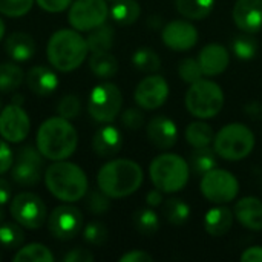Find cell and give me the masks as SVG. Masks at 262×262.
Masks as SVG:
<instances>
[{
    "mask_svg": "<svg viewBox=\"0 0 262 262\" xmlns=\"http://www.w3.org/2000/svg\"><path fill=\"white\" fill-rule=\"evenodd\" d=\"M196 60L206 77H216L229 68L230 54L226 46L220 43H209L200 51Z\"/></svg>",
    "mask_w": 262,
    "mask_h": 262,
    "instance_id": "d6986e66",
    "label": "cell"
},
{
    "mask_svg": "<svg viewBox=\"0 0 262 262\" xmlns=\"http://www.w3.org/2000/svg\"><path fill=\"white\" fill-rule=\"evenodd\" d=\"M163 215L169 224L175 227H181L190 218V206L181 198H169L164 201Z\"/></svg>",
    "mask_w": 262,
    "mask_h": 262,
    "instance_id": "f546056e",
    "label": "cell"
},
{
    "mask_svg": "<svg viewBox=\"0 0 262 262\" xmlns=\"http://www.w3.org/2000/svg\"><path fill=\"white\" fill-rule=\"evenodd\" d=\"M235 218L238 223L253 232L262 230V201L256 196H244L235 206Z\"/></svg>",
    "mask_w": 262,
    "mask_h": 262,
    "instance_id": "44dd1931",
    "label": "cell"
},
{
    "mask_svg": "<svg viewBox=\"0 0 262 262\" xmlns=\"http://www.w3.org/2000/svg\"><path fill=\"white\" fill-rule=\"evenodd\" d=\"M25 74L23 69L15 63H2L0 64V92L9 94L20 88L23 83Z\"/></svg>",
    "mask_w": 262,
    "mask_h": 262,
    "instance_id": "1f68e13d",
    "label": "cell"
},
{
    "mask_svg": "<svg viewBox=\"0 0 262 262\" xmlns=\"http://www.w3.org/2000/svg\"><path fill=\"white\" fill-rule=\"evenodd\" d=\"M213 140H215V132H213L212 126L203 120L193 121L186 127V141L193 149L195 147H207L213 143Z\"/></svg>",
    "mask_w": 262,
    "mask_h": 262,
    "instance_id": "83f0119b",
    "label": "cell"
},
{
    "mask_svg": "<svg viewBox=\"0 0 262 262\" xmlns=\"http://www.w3.org/2000/svg\"><path fill=\"white\" fill-rule=\"evenodd\" d=\"M132 64L135 66V69H138L141 72L154 74V72L160 71L161 60H160V55L154 49H150V48H140L132 55Z\"/></svg>",
    "mask_w": 262,
    "mask_h": 262,
    "instance_id": "e575fe53",
    "label": "cell"
},
{
    "mask_svg": "<svg viewBox=\"0 0 262 262\" xmlns=\"http://www.w3.org/2000/svg\"><path fill=\"white\" fill-rule=\"evenodd\" d=\"M112 2H115V0H112Z\"/></svg>",
    "mask_w": 262,
    "mask_h": 262,
    "instance_id": "680465c9",
    "label": "cell"
},
{
    "mask_svg": "<svg viewBox=\"0 0 262 262\" xmlns=\"http://www.w3.org/2000/svg\"><path fill=\"white\" fill-rule=\"evenodd\" d=\"M34 0H0V12L8 17H21L31 11Z\"/></svg>",
    "mask_w": 262,
    "mask_h": 262,
    "instance_id": "60d3db41",
    "label": "cell"
},
{
    "mask_svg": "<svg viewBox=\"0 0 262 262\" xmlns=\"http://www.w3.org/2000/svg\"><path fill=\"white\" fill-rule=\"evenodd\" d=\"M25 241V232L21 226L15 223H5L0 226V246L3 249L12 250L18 249Z\"/></svg>",
    "mask_w": 262,
    "mask_h": 262,
    "instance_id": "8d00e7d4",
    "label": "cell"
},
{
    "mask_svg": "<svg viewBox=\"0 0 262 262\" xmlns=\"http://www.w3.org/2000/svg\"><path fill=\"white\" fill-rule=\"evenodd\" d=\"M114 38H115V31L111 25L106 21L94 29L89 31V35L86 38L88 48L91 54L97 52H109L114 46Z\"/></svg>",
    "mask_w": 262,
    "mask_h": 262,
    "instance_id": "d4e9b609",
    "label": "cell"
},
{
    "mask_svg": "<svg viewBox=\"0 0 262 262\" xmlns=\"http://www.w3.org/2000/svg\"><path fill=\"white\" fill-rule=\"evenodd\" d=\"M48 190L60 201H80L88 192V177L84 170L66 160L54 161L45 172Z\"/></svg>",
    "mask_w": 262,
    "mask_h": 262,
    "instance_id": "277c9868",
    "label": "cell"
},
{
    "mask_svg": "<svg viewBox=\"0 0 262 262\" xmlns=\"http://www.w3.org/2000/svg\"><path fill=\"white\" fill-rule=\"evenodd\" d=\"M120 262H154V256L144 250H130L120 258Z\"/></svg>",
    "mask_w": 262,
    "mask_h": 262,
    "instance_id": "7dc6e473",
    "label": "cell"
},
{
    "mask_svg": "<svg viewBox=\"0 0 262 262\" xmlns=\"http://www.w3.org/2000/svg\"><path fill=\"white\" fill-rule=\"evenodd\" d=\"M147 138L160 150H169L177 144L178 127L175 121L166 115H155L146 127Z\"/></svg>",
    "mask_w": 262,
    "mask_h": 262,
    "instance_id": "e0dca14e",
    "label": "cell"
},
{
    "mask_svg": "<svg viewBox=\"0 0 262 262\" xmlns=\"http://www.w3.org/2000/svg\"><path fill=\"white\" fill-rule=\"evenodd\" d=\"M216 152L215 149H212L210 146L207 147H195L189 157V167L195 175H204L207 172H210L212 169L216 167L218 164V158H216Z\"/></svg>",
    "mask_w": 262,
    "mask_h": 262,
    "instance_id": "484cf974",
    "label": "cell"
},
{
    "mask_svg": "<svg viewBox=\"0 0 262 262\" xmlns=\"http://www.w3.org/2000/svg\"><path fill=\"white\" fill-rule=\"evenodd\" d=\"M189 163L177 154H161L152 160L149 177L163 193H177L189 183Z\"/></svg>",
    "mask_w": 262,
    "mask_h": 262,
    "instance_id": "5b68a950",
    "label": "cell"
},
{
    "mask_svg": "<svg viewBox=\"0 0 262 262\" xmlns=\"http://www.w3.org/2000/svg\"><path fill=\"white\" fill-rule=\"evenodd\" d=\"M134 226L137 229V232L146 238L154 236L158 229H160V218L158 215L152 210V207L149 209H141L137 210L134 213Z\"/></svg>",
    "mask_w": 262,
    "mask_h": 262,
    "instance_id": "d6a6232c",
    "label": "cell"
},
{
    "mask_svg": "<svg viewBox=\"0 0 262 262\" xmlns=\"http://www.w3.org/2000/svg\"><path fill=\"white\" fill-rule=\"evenodd\" d=\"M31 121L26 111L18 104H8L0 111V137L8 143H20L29 134Z\"/></svg>",
    "mask_w": 262,
    "mask_h": 262,
    "instance_id": "9a60e30c",
    "label": "cell"
},
{
    "mask_svg": "<svg viewBox=\"0 0 262 262\" xmlns=\"http://www.w3.org/2000/svg\"><path fill=\"white\" fill-rule=\"evenodd\" d=\"M80 111H81V101L77 95H64L58 106H57V114L66 120H74L80 115Z\"/></svg>",
    "mask_w": 262,
    "mask_h": 262,
    "instance_id": "ab89813d",
    "label": "cell"
},
{
    "mask_svg": "<svg viewBox=\"0 0 262 262\" xmlns=\"http://www.w3.org/2000/svg\"><path fill=\"white\" fill-rule=\"evenodd\" d=\"M88 52V41L77 29H58L51 35L46 48L51 66L60 72H71L80 68Z\"/></svg>",
    "mask_w": 262,
    "mask_h": 262,
    "instance_id": "3957f363",
    "label": "cell"
},
{
    "mask_svg": "<svg viewBox=\"0 0 262 262\" xmlns=\"http://www.w3.org/2000/svg\"><path fill=\"white\" fill-rule=\"evenodd\" d=\"M83 238L88 244H92V246H101L107 241L109 238V232H107V227L100 223V221H92L89 223L84 230H83Z\"/></svg>",
    "mask_w": 262,
    "mask_h": 262,
    "instance_id": "f35d334b",
    "label": "cell"
},
{
    "mask_svg": "<svg viewBox=\"0 0 262 262\" xmlns=\"http://www.w3.org/2000/svg\"><path fill=\"white\" fill-rule=\"evenodd\" d=\"M163 201H164V198H163V192L160 190V189H152V190H149L147 192V195H146V203H147V206L149 207H158V206H161L163 204Z\"/></svg>",
    "mask_w": 262,
    "mask_h": 262,
    "instance_id": "f907efd6",
    "label": "cell"
},
{
    "mask_svg": "<svg viewBox=\"0 0 262 262\" xmlns=\"http://www.w3.org/2000/svg\"><path fill=\"white\" fill-rule=\"evenodd\" d=\"M78 144V135L69 120L57 115L41 123L37 132V149L52 161L69 158Z\"/></svg>",
    "mask_w": 262,
    "mask_h": 262,
    "instance_id": "7a4b0ae2",
    "label": "cell"
},
{
    "mask_svg": "<svg viewBox=\"0 0 262 262\" xmlns=\"http://www.w3.org/2000/svg\"><path fill=\"white\" fill-rule=\"evenodd\" d=\"M224 92L221 86L212 80L201 78L192 83L186 92L184 103L190 115L200 120L216 117L224 107Z\"/></svg>",
    "mask_w": 262,
    "mask_h": 262,
    "instance_id": "8992f818",
    "label": "cell"
},
{
    "mask_svg": "<svg viewBox=\"0 0 262 262\" xmlns=\"http://www.w3.org/2000/svg\"><path fill=\"white\" fill-rule=\"evenodd\" d=\"M0 259H2V255H0Z\"/></svg>",
    "mask_w": 262,
    "mask_h": 262,
    "instance_id": "6f0895ef",
    "label": "cell"
},
{
    "mask_svg": "<svg viewBox=\"0 0 262 262\" xmlns=\"http://www.w3.org/2000/svg\"><path fill=\"white\" fill-rule=\"evenodd\" d=\"M12 218L23 227V229H40L46 218V206L41 201V198L35 193L31 192H23L18 193L17 196L12 198L11 206H9Z\"/></svg>",
    "mask_w": 262,
    "mask_h": 262,
    "instance_id": "30bf717a",
    "label": "cell"
},
{
    "mask_svg": "<svg viewBox=\"0 0 262 262\" xmlns=\"http://www.w3.org/2000/svg\"><path fill=\"white\" fill-rule=\"evenodd\" d=\"M0 221H2V212H0Z\"/></svg>",
    "mask_w": 262,
    "mask_h": 262,
    "instance_id": "9f6ffc18",
    "label": "cell"
},
{
    "mask_svg": "<svg viewBox=\"0 0 262 262\" xmlns=\"http://www.w3.org/2000/svg\"><path fill=\"white\" fill-rule=\"evenodd\" d=\"M178 75L180 78L187 83V84H192L198 80H201L204 77L201 68H200V63L196 58H192V57H186L180 61L178 64Z\"/></svg>",
    "mask_w": 262,
    "mask_h": 262,
    "instance_id": "74e56055",
    "label": "cell"
},
{
    "mask_svg": "<svg viewBox=\"0 0 262 262\" xmlns=\"http://www.w3.org/2000/svg\"><path fill=\"white\" fill-rule=\"evenodd\" d=\"M238 29L256 34L262 29V0H236L232 11Z\"/></svg>",
    "mask_w": 262,
    "mask_h": 262,
    "instance_id": "ac0fdd59",
    "label": "cell"
},
{
    "mask_svg": "<svg viewBox=\"0 0 262 262\" xmlns=\"http://www.w3.org/2000/svg\"><path fill=\"white\" fill-rule=\"evenodd\" d=\"M259 49L258 40L253 37V34L249 32H243L239 35H236L232 41V51L235 54L236 58L239 60H252L256 57Z\"/></svg>",
    "mask_w": 262,
    "mask_h": 262,
    "instance_id": "836d02e7",
    "label": "cell"
},
{
    "mask_svg": "<svg viewBox=\"0 0 262 262\" xmlns=\"http://www.w3.org/2000/svg\"><path fill=\"white\" fill-rule=\"evenodd\" d=\"M88 210L92 215H97V216L106 215L111 210V196H107L100 189L92 192L88 196Z\"/></svg>",
    "mask_w": 262,
    "mask_h": 262,
    "instance_id": "b9f144b4",
    "label": "cell"
},
{
    "mask_svg": "<svg viewBox=\"0 0 262 262\" xmlns=\"http://www.w3.org/2000/svg\"><path fill=\"white\" fill-rule=\"evenodd\" d=\"M6 54L15 61H26L35 54V40L26 32H12L5 43Z\"/></svg>",
    "mask_w": 262,
    "mask_h": 262,
    "instance_id": "cb8c5ba5",
    "label": "cell"
},
{
    "mask_svg": "<svg viewBox=\"0 0 262 262\" xmlns=\"http://www.w3.org/2000/svg\"><path fill=\"white\" fill-rule=\"evenodd\" d=\"M23 101H25V97H23L21 94H14V95H12V103H14V104L21 106V104H23Z\"/></svg>",
    "mask_w": 262,
    "mask_h": 262,
    "instance_id": "f5cc1de1",
    "label": "cell"
},
{
    "mask_svg": "<svg viewBox=\"0 0 262 262\" xmlns=\"http://www.w3.org/2000/svg\"><path fill=\"white\" fill-rule=\"evenodd\" d=\"M11 195H12V192H11L9 183L6 180L0 178V206L6 204L11 200Z\"/></svg>",
    "mask_w": 262,
    "mask_h": 262,
    "instance_id": "816d5d0a",
    "label": "cell"
},
{
    "mask_svg": "<svg viewBox=\"0 0 262 262\" xmlns=\"http://www.w3.org/2000/svg\"><path fill=\"white\" fill-rule=\"evenodd\" d=\"M203 196L213 204H227L235 201L239 193V181L226 169H212L204 173L200 183Z\"/></svg>",
    "mask_w": 262,
    "mask_h": 262,
    "instance_id": "9c48e42d",
    "label": "cell"
},
{
    "mask_svg": "<svg viewBox=\"0 0 262 262\" xmlns=\"http://www.w3.org/2000/svg\"><path fill=\"white\" fill-rule=\"evenodd\" d=\"M0 111H2V101H0Z\"/></svg>",
    "mask_w": 262,
    "mask_h": 262,
    "instance_id": "11a10c76",
    "label": "cell"
},
{
    "mask_svg": "<svg viewBox=\"0 0 262 262\" xmlns=\"http://www.w3.org/2000/svg\"><path fill=\"white\" fill-rule=\"evenodd\" d=\"M243 262H262V247L261 246H253L249 247L243 252L241 255Z\"/></svg>",
    "mask_w": 262,
    "mask_h": 262,
    "instance_id": "c3c4849f",
    "label": "cell"
},
{
    "mask_svg": "<svg viewBox=\"0 0 262 262\" xmlns=\"http://www.w3.org/2000/svg\"><path fill=\"white\" fill-rule=\"evenodd\" d=\"M244 111H246V114L252 120H255V121L262 120V103H259V101H250V103H247L246 107H244Z\"/></svg>",
    "mask_w": 262,
    "mask_h": 262,
    "instance_id": "681fc988",
    "label": "cell"
},
{
    "mask_svg": "<svg viewBox=\"0 0 262 262\" xmlns=\"http://www.w3.org/2000/svg\"><path fill=\"white\" fill-rule=\"evenodd\" d=\"M175 8L187 20H203L213 11L215 0H175Z\"/></svg>",
    "mask_w": 262,
    "mask_h": 262,
    "instance_id": "4316f807",
    "label": "cell"
},
{
    "mask_svg": "<svg viewBox=\"0 0 262 262\" xmlns=\"http://www.w3.org/2000/svg\"><path fill=\"white\" fill-rule=\"evenodd\" d=\"M14 163V155L11 147L8 146L6 140H0V175L8 172L12 167Z\"/></svg>",
    "mask_w": 262,
    "mask_h": 262,
    "instance_id": "ee69618b",
    "label": "cell"
},
{
    "mask_svg": "<svg viewBox=\"0 0 262 262\" xmlns=\"http://www.w3.org/2000/svg\"><path fill=\"white\" fill-rule=\"evenodd\" d=\"M37 5L48 12H61L71 6L72 0H35Z\"/></svg>",
    "mask_w": 262,
    "mask_h": 262,
    "instance_id": "bcb514c9",
    "label": "cell"
},
{
    "mask_svg": "<svg viewBox=\"0 0 262 262\" xmlns=\"http://www.w3.org/2000/svg\"><path fill=\"white\" fill-rule=\"evenodd\" d=\"M109 6L106 0H75L71 5L68 20L77 31H91L106 21Z\"/></svg>",
    "mask_w": 262,
    "mask_h": 262,
    "instance_id": "8fae6325",
    "label": "cell"
},
{
    "mask_svg": "<svg viewBox=\"0 0 262 262\" xmlns=\"http://www.w3.org/2000/svg\"><path fill=\"white\" fill-rule=\"evenodd\" d=\"M43 155L34 146H23L17 152L15 163L11 167V177L18 186L32 187L41 180Z\"/></svg>",
    "mask_w": 262,
    "mask_h": 262,
    "instance_id": "7c38bea8",
    "label": "cell"
},
{
    "mask_svg": "<svg viewBox=\"0 0 262 262\" xmlns=\"http://www.w3.org/2000/svg\"><path fill=\"white\" fill-rule=\"evenodd\" d=\"M3 35H5V23H3V20L0 18V40L3 38Z\"/></svg>",
    "mask_w": 262,
    "mask_h": 262,
    "instance_id": "db71d44e",
    "label": "cell"
},
{
    "mask_svg": "<svg viewBox=\"0 0 262 262\" xmlns=\"http://www.w3.org/2000/svg\"><path fill=\"white\" fill-rule=\"evenodd\" d=\"M123 94L114 83L104 81L97 84L89 95L88 111L89 115L98 123H112L121 112Z\"/></svg>",
    "mask_w": 262,
    "mask_h": 262,
    "instance_id": "ba28073f",
    "label": "cell"
},
{
    "mask_svg": "<svg viewBox=\"0 0 262 262\" xmlns=\"http://www.w3.org/2000/svg\"><path fill=\"white\" fill-rule=\"evenodd\" d=\"M123 147V135L118 127L106 123L101 126L92 138V149L101 158L115 157Z\"/></svg>",
    "mask_w": 262,
    "mask_h": 262,
    "instance_id": "ffe728a7",
    "label": "cell"
},
{
    "mask_svg": "<svg viewBox=\"0 0 262 262\" xmlns=\"http://www.w3.org/2000/svg\"><path fill=\"white\" fill-rule=\"evenodd\" d=\"M161 38L169 49L184 52L198 43V31L189 20H172L163 28Z\"/></svg>",
    "mask_w": 262,
    "mask_h": 262,
    "instance_id": "2e32d148",
    "label": "cell"
},
{
    "mask_svg": "<svg viewBox=\"0 0 262 262\" xmlns=\"http://www.w3.org/2000/svg\"><path fill=\"white\" fill-rule=\"evenodd\" d=\"M169 97V83L164 77L152 74L143 78L134 92L135 103L146 111H155L161 107Z\"/></svg>",
    "mask_w": 262,
    "mask_h": 262,
    "instance_id": "5bb4252c",
    "label": "cell"
},
{
    "mask_svg": "<svg viewBox=\"0 0 262 262\" xmlns=\"http://www.w3.org/2000/svg\"><path fill=\"white\" fill-rule=\"evenodd\" d=\"M54 255L43 244H28L17 250L14 261L15 262H54Z\"/></svg>",
    "mask_w": 262,
    "mask_h": 262,
    "instance_id": "d590c367",
    "label": "cell"
},
{
    "mask_svg": "<svg viewBox=\"0 0 262 262\" xmlns=\"http://www.w3.org/2000/svg\"><path fill=\"white\" fill-rule=\"evenodd\" d=\"M26 83L37 95H49L58 88V77L51 68L38 64L28 71Z\"/></svg>",
    "mask_w": 262,
    "mask_h": 262,
    "instance_id": "603a6c76",
    "label": "cell"
},
{
    "mask_svg": "<svg viewBox=\"0 0 262 262\" xmlns=\"http://www.w3.org/2000/svg\"><path fill=\"white\" fill-rule=\"evenodd\" d=\"M109 14L118 25L127 26L138 20L141 8L137 0H115L109 9Z\"/></svg>",
    "mask_w": 262,
    "mask_h": 262,
    "instance_id": "f1b7e54d",
    "label": "cell"
},
{
    "mask_svg": "<svg viewBox=\"0 0 262 262\" xmlns=\"http://www.w3.org/2000/svg\"><path fill=\"white\" fill-rule=\"evenodd\" d=\"M89 68L98 78H111L118 72V61L111 52H97L91 55Z\"/></svg>",
    "mask_w": 262,
    "mask_h": 262,
    "instance_id": "4dcf8cb0",
    "label": "cell"
},
{
    "mask_svg": "<svg viewBox=\"0 0 262 262\" xmlns=\"http://www.w3.org/2000/svg\"><path fill=\"white\" fill-rule=\"evenodd\" d=\"M144 180L141 166L127 158H117L106 163L97 175V186L111 198H126L135 193Z\"/></svg>",
    "mask_w": 262,
    "mask_h": 262,
    "instance_id": "6da1fadb",
    "label": "cell"
},
{
    "mask_svg": "<svg viewBox=\"0 0 262 262\" xmlns=\"http://www.w3.org/2000/svg\"><path fill=\"white\" fill-rule=\"evenodd\" d=\"M94 259H95L94 255L89 250L81 249V247H75L63 256L64 262H92Z\"/></svg>",
    "mask_w": 262,
    "mask_h": 262,
    "instance_id": "f6af8a7d",
    "label": "cell"
},
{
    "mask_svg": "<svg viewBox=\"0 0 262 262\" xmlns=\"http://www.w3.org/2000/svg\"><path fill=\"white\" fill-rule=\"evenodd\" d=\"M121 124L129 130H138L144 126V114L140 109L129 107L121 114Z\"/></svg>",
    "mask_w": 262,
    "mask_h": 262,
    "instance_id": "7bdbcfd3",
    "label": "cell"
},
{
    "mask_svg": "<svg viewBox=\"0 0 262 262\" xmlns=\"http://www.w3.org/2000/svg\"><path fill=\"white\" fill-rule=\"evenodd\" d=\"M255 134L243 123H230L215 134L213 149L216 155L227 161H239L247 158L255 149Z\"/></svg>",
    "mask_w": 262,
    "mask_h": 262,
    "instance_id": "52a82bcc",
    "label": "cell"
},
{
    "mask_svg": "<svg viewBox=\"0 0 262 262\" xmlns=\"http://www.w3.org/2000/svg\"><path fill=\"white\" fill-rule=\"evenodd\" d=\"M83 227L81 212L69 204L55 207L48 218V229L55 239L69 241L75 238Z\"/></svg>",
    "mask_w": 262,
    "mask_h": 262,
    "instance_id": "4fadbf2b",
    "label": "cell"
},
{
    "mask_svg": "<svg viewBox=\"0 0 262 262\" xmlns=\"http://www.w3.org/2000/svg\"><path fill=\"white\" fill-rule=\"evenodd\" d=\"M233 221L235 213L224 204H216V207L207 210L204 216V229L210 236L220 238L230 232Z\"/></svg>",
    "mask_w": 262,
    "mask_h": 262,
    "instance_id": "7402d4cb",
    "label": "cell"
}]
</instances>
